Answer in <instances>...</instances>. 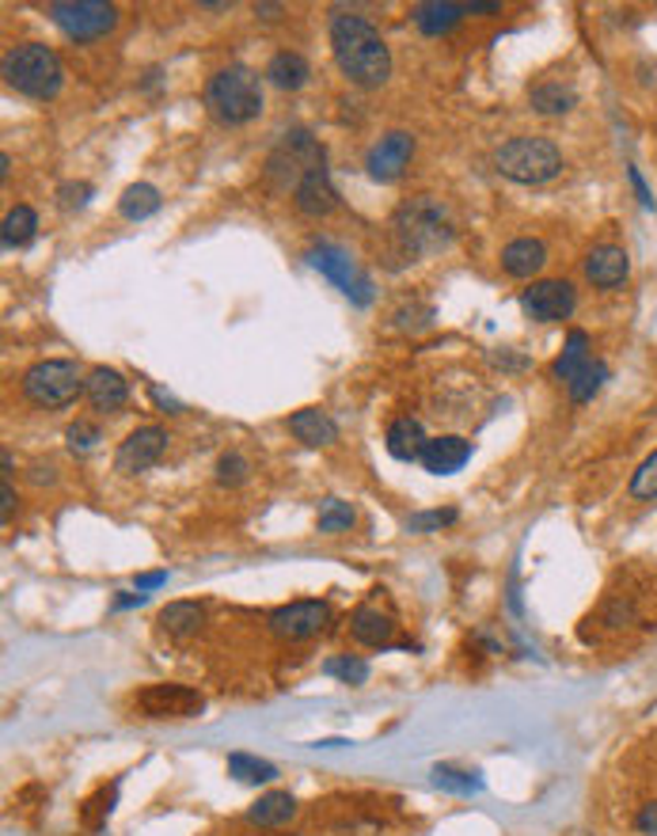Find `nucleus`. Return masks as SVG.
Wrapping results in <instances>:
<instances>
[{
    "label": "nucleus",
    "mask_w": 657,
    "mask_h": 836,
    "mask_svg": "<svg viewBox=\"0 0 657 836\" xmlns=\"http://www.w3.org/2000/svg\"><path fill=\"white\" fill-rule=\"evenodd\" d=\"M331 54H335L338 69L361 88H380L392 77V54L365 15L338 12L331 20Z\"/></svg>",
    "instance_id": "1"
},
{
    "label": "nucleus",
    "mask_w": 657,
    "mask_h": 836,
    "mask_svg": "<svg viewBox=\"0 0 657 836\" xmlns=\"http://www.w3.org/2000/svg\"><path fill=\"white\" fill-rule=\"evenodd\" d=\"M205 107L224 126H247L263 114V88L259 77L244 65H229L205 85Z\"/></svg>",
    "instance_id": "2"
},
{
    "label": "nucleus",
    "mask_w": 657,
    "mask_h": 836,
    "mask_svg": "<svg viewBox=\"0 0 657 836\" xmlns=\"http://www.w3.org/2000/svg\"><path fill=\"white\" fill-rule=\"evenodd\" d=\"M4 85L27 99H54L65 85L62 57L43 43H23L4 54Z\"/></svg>",
    "instance_id": "3"
},
{
    "label": "nucleus",
    "mask_w": 657,
    "mask_h": 836,
    "mask_svg": "<svg viewBox=\"0 0 657 836\" xmlns=\"http://www.w3.org/2000/svg\"><path fill=\"white\" fill-rule=\"evenodd\" d=\"M494 168L502 171L505 179H513V183L539 187V183H552L563 171V153L559 145L547 137H513L494 153Z\"/></svg>",
    "instance_id": "4"
},
{
    "label": "nucleus",
    "mask_w": 657,
    "mask_h": 836,
    "mask_svg": "<svg viewBox=\"0 0 657 836\" xmlns=\"http://www.w3.org/2000/svg\"><path fill=\"white\" fill-rule=\"evenodd\" d=\"M396 236L403 239V247L411 255H430L441 252V247L453 239V225H448L445 205L434 202V198H414L403 210L396 213Z\"/></svg>",
    "instance_id": "5"
},
{
    "label": "nucleus",
    "mask_w": 657,
    "mask_h": 836,
    "mask_svg": "<svg viewBox=\"0 0 657 836\" xmlns=\"http://www.w3.org/2000/svg\"><path fill=\"white\" fill-rule=\"evenodd\" d=\"M80 392H85L80 369L73 366V361H65V358L35 361V366L23 372V395H27L35 408H46V411L69 408Z\"/></svg>",
    "instance_id": "6"
},
{
    "label": "nucleus",
    "mask_w": 657,
    "mask_h": 836,
    "mask_svg": "<svg viewBox=\"0 0 657 836\" xmlns=\"http://www.w3.org/2000/svg\"><path fill=\"white\" fill-rule=\"evenodd\" d=\"M49 20L73 38V43H91L114 31L119 23V8L107 0H54L49 4Z\"/></svg>",
    "instance_id": "7"
},
{
    "label": "nucleus",
    "mask_w": 657,
    "mask_h": 836,
    "mask_svg": "<svg viewBox=\"0 0 657 836\" xmlns=\"http://www.w3.org/2000/svg\"><path fill=\"white\" fill-rule=\"evenodd\" d=\"M308 263H312L315 270H320L323 278H331L338 289H343L346 297H350L354 304H369L372 301V281L369 275H361V267L350 259V252H343L338 244H327V239H320V244L308 252Z\"/></svg>",
    "instance_id": "8"
},
{
    "label": "nucleus",
    "mask_w": 657,
    "mask_h": 836,
    "mask_svg": "<svg viewBox=\"0 0 657 836\" xmlns=\"http://www.w3.org/2000/svg\"><path fill=\"white\" fill-rule=\"evenodd\" d=\"M327 624H331L327 601H289L266 616V627H270L278 639H289V643L312 639V635L327 632Z\"/></svg>",
    "instance_id": "9"
},
{
    "label": "nucleus",
    "mask_w": 657,
    "mask_h": 836,
    "mask_svg": "<svg viewBox=\"0 0 657 836\" xmlns=\"http://www.w3.org/2000/svg\"><path fill=\"white\" fill-rule=\"evenodd\" d=\"M133 703L145 718H194L205 707L202 692L187 689V684H148Z\"/></svg>",
    "instance_id": "10"
},
{
    "label": "nucleus",
    "mask_w": 657,
    "mask_h": 836,
    "mask_svg": "<svg viewBox=\"0 0 657 836\" xmlns=\"http://www.w3.org/2000/svg\"><path fill=\"white\" fill-rule=\"evenodd\" d=\"M574 304H578V293H574L570 281H532V286L521 293V309L528 312L536 324H559V320H570Z\"/></svg>",
    "instance_id": "11"
},
{
    "label": "nucleus",
    "mask_w": 657,
    "mask_h": 836,
    "mask_svg": "<svg viewBox=\"0 0 657 836\" xmlns=\"http://www.w3.org/2000/svg\"><path fill=\"white\" fill-rule=\"evenodd\" d=\"M168 449V430L164 426H137L126 442L119 445V457H114V468L122 476H137V471L153 468L156 460Z\"/></svg>",
    "instance_id": "12"
},
{
    "label": "nucleus",
    "mask_w": 657,
    "mask_h": 836,
    "mask_svg": "<svg viewBox=\"0 0 657 836\" xmlns=\"http://www.w3.org/2000/svg\"><path fill=\"white\" fill-rule=\"evenodd\" d=\"M411 153H414V137L403 134V130H392V134H385L369 148L365 168H369V176L377 179V183H396L407 171V164H411Z\"/></svg>",
    "instance_id": "13"
},
{
    "label": "nucleus",
    "mask_w": 657,
    "mask_h": 836,
    "mask_svg": "<svg viewBox=\"0 0 657 836\" xmlns=\"http://www.w3.org/2000/svg\"><path fill=\"white\" fill-rule=\"evenodd\" d=\"M85 395H88L91 408L103 411V415H111V411L126 408V400H130V384H126V377H122L119 369H111V366H96V369L88 372V380H85Z\"/></svg>",
    "instance_id": "14"
},
{
    "label": "nucleus",
    "mask_w": 657,
    "mask_h": 836,
    "mask_svg": "<svg viewBox=\"0 0 657 836\" xmlns=\"http://www.w3.org/2000/svg\"><path fill=\"white\" fill-rule=\"evenodd\" d=\"M419 460H422V468L434 471V476H453V471H460L471 460V442L468 437H456V434L430 437Z\"/></svg>",
    "instance_id": "15"
},
{
    "label": "nucleus",
    "mask_w": 657,
    "mask_h": 836,
    "mask_svg": "<svg viewBox=\"0 0 657 836\" xmlns=\"http://www.w3.org/2000/svg\"><path fill=\"white\" fill-rule=\"evenodd\" d=\"M293 202H297V210L308 213V218H323V213L335 210L338 194H335V187H331L327 168L304 171V176L293 183Z\"/></svg>",
    "instance_id": "16"
},
{
    "label": "nucleus",
    "mask_w": 657,
    "mask_h": 836,
    "mask_svg": "<svg viewBox=\"0 0 657 836\" xmlns=\"http://www.w3.org/2000/svg\"><path fill=\"white\" fill-rule=\"evenodd\" d=\"M627 275H631V259H627V252H623V247L601 244V247H593V252H589V259H586V278L593 281L597 289H615V286H623V281H627Z\"/></svg>",
    "instance_id": "17"
},
{
    "label": "nucleus",
    "mask_w": 657,
    "mask_h": 836,
    "mask_svg": "<svg viewBox=\"0 0 657 836\" xmlns=\"http://www.w3.org/2000/svg\"><path fill=\"white\" fill-rule=\"evenodd\" d=\"M350 635L361 647H392L396 643V620L388 616V612L372 609V604H357V609L350 612Z\"/></svg>",
    "instance_id": "18"
},
{
    "label": "nucleus",
    "mask_w": 657,
    "mask_h": 836,
    "mask_svg": "<svg viewBox=\"0 0 657 836\" xmlns=\"http://www.w3.org/2000/svg\"><path fill=\"white\" fill-rule=\"evenodd\" d=\"M156 624H160V632L168 635V639L187 643V639H194V635L202 632L205 609L198 601H171V604H164V609H160Z\"/></svg>",
    "instance_id": "19"
},
{
    "label": "nucleus",
    "mask_w": 657,
    "mask_h": 836,
    "mask_svg": "<svg viewBox=\"0 0 657 836\" xmlns=\"http://www.w3.org/2000/svg\"><path fill=\"white\" fill-rule=\"evenodd\" d=\"M547 263V247L539 244V239L532 236H521V239H510V244L502 247V270L510 278H532L539 275Z\"/></svg>",
    "instance_id": "20"
},
{
    "label": "nucleus",
    "mask_w": 657,
    "mask_h": 836,
    "mask_svg": "<svg viewBox=\"0 0 657 836\" xmlns=\"http://www.w3.org/2000/svg\"><path fill=\"white\" fill-rule=\"evenodd\" d=\"M289 430H293V437L301 445H308V449H323V445H331L338 437L335 419L320 408H304L297 411V415H289Z\"/></svg>",
    "instance_id": "21"
},
{
    "label": "nucleus",
    "mask_w": 657,
    "mask_h": 836,
    "mask_svg": "<svg viewBox=\"0 0 657 836\" xmlns=\"http://www.w3.org/2000/svg\"><path fill=\"white\" fill-rule=\"evenodd\" d=\"M297 817V799L289 791H266L259 794L252 810H247V822L259 825V829H278V825H289Z\"/></svg>",
    "instance_id": "22"
},
{
    "label": "nucleus",
    "mask_w": 657,
    "mask_h": 836,
    "mask_svg": "<svg viewBox=\"0 0 657 836\" xmlns=\"http://www.w3.org/2000/svg\"><path fill=\"white\" fill-rule=\"evenodd\" d=\"M426 442L430 437L422 434V422L411 419V415L396 419L392 426H388V434H385V445H388V453H392L396 460H419L422 449H426Z\"/></svg>",
    "instance_id": "23"
},
{
    "label": "nucleus",
    "mask_w": 657,
    "mask_h": 836,
    "mask_svg": "<svg viewBox=\"0 0 657 836\" xmlns=\"http://www.w3.org/2000/svg\"><path fill=\"white\" fill-rule=\"evenodd\" d=\"M414 23H419L422 35L437 38V35H448L456 23L464 20V4H448V0H426V4H414Z\"/></svg>",
    "instance_id": "24"
},
{
    "label": "nucleus",
    "mask_w": 657,
    "mask_h": 836,
    "mask_svg": "<svg viewBox=\"0 0 657 836\" xmlns=\"http://www.w3.org/2000/svg\"><path fill=\"white\" fill-rule=\"evenodd\" d=\"M308 77H312V69H308V62L297 49H281V54H274L270 65H266V80H270L274 88H281V92L304 88Z\"/></svg>",
    "instance_id": "25"
},
{
    "label": "nucleus",
    "mask_w": 657,
    "mask_h": 836,
    "mask_svg": "<svg viewBox=\"0 0 657 836\" xmlns=\"http://www.w3.org/2000/svg\"><path fill=\"white\" fill-rule=\"evenodd\" d=\"M589 361H593V358H589V335H586V331L574 327L570 335H567V346H563V354L555 358L552 369H555V377L567 380V384H570V380L578 377V372L586 369Z\"/></svg>",
    "instance_id": "26"
},
{
    "label": "nucleus",
    "mask_w": 657,
    "mask_h": 836,
    "mask_svg": "<svg viewBox=\"0 0 657 836\" xmlns=\"http://www.w3.org/2000/svg\"><path fill=\"white\" fill-rule=\"evenodd\" d=\"M156 210H160V190H156L153 183H133L122 190L119 213L126 221H145V218H153Z\"/></svg>",
    "instance_id": "27"
},
{
    "label": "nucleus",
    "mask_w": 657,
    "mask_h": 836,
    "mask_svg": "<svg viewBox=\"0 0 657 836\" xmlns=\"http://www.w3.org/2000/svg\"><path fill=\"white\" fill-rule=\"evenodd\" d=\"M35 233H38V213L31 210V205H15V210L4 218V233H0V239H4V247L12 252V247H27L31 239H35Z\"/></svg>",
    "instance_id": "28"
},
{
    "label": "nucleus",
    "mask_w": 657,
    "mask_h": 836,
    "mask_svg": "<svg viewBox=\"0 0 657 836\" xmlns=\"http://www.w3.org/2000/svg\"><path fill=\"white\" fill-rule=\"evenodd\" d=\"M578 103L570 85H559V80H547V85H536L532 88V107L539 114H567L570 107Z\"/></svg>",
    "instance_id": "29"
},
{
    "label": "nucleus",
    "mask_w": 657,
    "mask_h": 836,
    "mask_svg": "<svg viewBox=\"0 0 657 836\" xmlns=\"http://www.w3.org/2000/svg\"><path fill=\"white\" fill-rule=\"evenodd\" d=\"M229 776L232 780H240V783H270L274 776H278V768L270 765V760H263V757H252V753H232L229 757Z\"/></svg>",
    "instance_id": "30"
},
{
    "label": "nucleus",
    "mask_w": 657,
    "mask_h": 836,
    "mask_svg": "<svg viewBox=\"0 0 657 836\" xmlns=\"http://www.w3.org/2000/svg\"><path fill=\"white\" fill-rule=\"evenodd\" d=\"M114 799H119V783H111V788H99V791L85 802V806H80V822H85L91 833H103L107 822H111Z\"/></svg>",
    "instance_id": "31"
},
{
    "label": "nucleus",
    "mask_w": 657,
    "mask_h": 836,
    "mask_svg": "<svg viewBox=\"0 0 657 836\" xmlns=\"http://www.w3.org/2000/svg\"><path fill=\"white\" fill-rule=\"evenodd\" d=\"M434 783L448 794H479L482 791L479 772H468V768H456V765H437Z\"/></svg>",
    "instance_id": "32"
},
{
    "label": "nucleus",
    "mask_w": 657,
    "mask_h": 836,
    "mask_svg": "<svg viewBox=\"0 0 657 836\" xmlns=\"http://www.w3.org/2000/svg\"><path fill=\"white\" fill-rule=\"evenodd\" d=\"M604 380H609V366L593 358V361H589V366L581 369L578 377H574L570 384H567V388H570V400H574V403H589V400H593V395L604 388Z\"/></svg>",
    "instance_id": "33"
},
{
    "label": "nucleus",
    "mask_w": 657,
    "mask_h": 836,
    "mask_svg": "<svg viewBox=\"0 0 657 836\" xmlns=\"http://www.w3.org/2000/svg\"><path fill=\"white\" fill-rule=\"evenodd\" d=\"M323 673L335 677L343 684H365L369 681V661L354 658V654H335V658L323 661Z\"/></svg>",
    "instance_id": "34"
},
{
    "label": "nucleus",
    "mask_w": 657,
    "mask_h": 836,
    "mask_svg": "<svg viewBox=\"0 0 657 836\" xmlns=\"http://www.w3.org/2000/svg\"><path fill=\"white\" fill-rule=\"evenodd\" d=\"M354 521H357V513L350 510V502H343V499H327L320 506V533H327V536L350 533Z\"/></svg>",
    "instance_id": "35"
},
{
    "label": "nucleus",
    "mask_w": 657,
    "mask_h": 836,
    "mask_svg": "<svg viewBox=\"0 0 657 836\" xmlns=\"http://www.w3.org/2000/svg\"><path fill=\"white\" fill-rule=\"evenodd\" d=\"M631 499H638V502L657 499V449L635 468V476H631Z\"/></svg>",
    "instance_id": "36"
},
{
    "label": "nucleus",
    "mask_w": 657,
    "mask_h": 836,
    "mask_svg": "<svg viewBox=\"0 0 657 836\" xmlns=\"http://www.w3.org/2000/svg\"><path fill=\"white\" fill-rule=\"evenodd\" d=\"M247 476H252V465H247L244 453H224V457L218 460V483L221 487H240Z\"/></svg>",
    "instance_id": "37"
},
{
    "label": "nucleus",
    "mask_w": 657,
    "mask_h": 836,
    "mask_svg": "<svg viewBox=\"0 0 657 836\" xmlns=\"http://www.w3.org/2000/svg\"><path fill=\"white\" fill-rule=\"evenodd\" d=\"M456 517H460V513H456V510H426V513H411V517H407V528H411V533H437V528L453 525Z\"/></svg>",
    "instance_id": "38"
},
{
    "label": "nucleus",
    "mask_w": 657,
    "mask_h": 836,
    "mask_svg": "<svg viewBox=\"0 0 657 836\" xmlns=\"http://www.w3.org/2000/svg\"><path fill=\"white\" fill-rule=\"evenodd\" d=\"M65 437H69V449H73V453H91V449L99 445V437H103V434H99V426H91V422L80 419V422H73L69 434H65Z\"/></svg>",
    "instance_id": "39"
},
{
    "label": "nucleus",
    "mask_w": 657,
    "mask_h": 836,
    "mask_svg": "<svg viewBox=\"0 0 657 836\" xmlns=\"http://www.w3.org/2000/svg\"><path fill=\"white\" fill-rule=\"evenodd\" d=\"M635 829L643 836H657V799L646 802V806L635 814Z\"/></svg>",
    "instance_id": "40"
},
{
    "label": "nucleus",
    "mask_w": 657,
    "mask_h": 836,
    "mask_svg": "<svg viewBox=\"0 0 657 836\" xmlns=\"http://www.w3.org/2000/svg\"><path fill=\"white\" fill-rule=\"evenodd\" d=\"M91 198V187L88 183H65L62 187V205L65 210H73V205H85Z\"/></svg>",
    "instance_id": "41"
},
{
    "label": "nucleus",
    "mask_w": 657,
    "mask_h": 836,
    "mask_svg": "<svg viewBox=\"0 0 657 836\" xmlns=\"http://www.w3.org/2000/svg\"><path fill=\"white\" fill-rule=\"evenodd\" d=\"M133 586H137V593L160 590V586H168V570H148V575H137L133 578Z\"/></svg>",
    "instance_id": "42"
},
{
    "label": "nucleus",
    "mask_w": 657,
    "mask_h": 836,
    "mask_svg": "<svg viewBox=\"0 0 657 836\" xmlns=\"http://www.w3.org/2000/svg\"><path fill=\"white\" fill-rule=\"evenodd\" d=\"M627 179H631V187H635L638 202H643V205H646V210H654V194H650V187H646L643 171H638V168H627Z\"/></svg>",
    "instance_id": "43"
},
{
    "label": "nucleus",
    "mask_w": 657,
    "mask_h": 836,
    "mask_svg": "<svg viewBox=\"0 0 657 836\" xmlns=\"http://www.w3.org/2000/svg\"><path fill=\"white\" fill-rule=\"evenodd\" d=\"M0 499H4V506H0V517L12 521V510H15V494H12V483L4 479V487H0Z\"/></svg>",
    "instance_id": "44"
},
{
    "label": "nucleus",
    "mask_w": 657,
    "mask_h": 836,
    "mask_svg": "<svg viewBox=\"0 0 657 836\" xmlns=\"http://www.w3.org/2000/svg\"><path fill=\"white\" fill-rule=\"evenodd\" d=\"M148 601V593H126L122 590L119 598H114V609H133V604H145Z\"/></svg>",
    "instance_id": "45"
},
{
    "label": "nucleus",
    "mask_w": 657,
    "mask_h": 836,
    "mask_svg": "<svg viewBox=\"0 0 657 836\" xmlns=\"http://www.w3.org/2000/svg\"><path fill=\"white\" fill-rule=\"evenodd\" d=\"M153 400L160 403V408H168V415H179V411H182V408H179V400H171V395H168V392H160V388H153Z\"/></svg>",
    "instance_id": "46"
},
{
    "label": "nucleus",
    "mask_w": 657,
    "mask_h": 836,
    "mask_svg": "<svg viewBox=\"0 0 657 836\" xmlns=\"http://www.w3.org/2000/svg\"><path fill=\"white\" fill-rule=\"evenodd\" d=\"M498 8H502L498 0H471V4H464V12L476 15V12H498Z\"/></svg>",
    "instance_id": "47"
},
{
    "label": "nucleus",
    "mask_w": 657,
    "mask_h": 836,
    "mask_svg": "<svg viewBox=\"0 0 657 836\" xmlns=\"http://www.w3.org/2000/svg\"><path fill=\"white\" fill-rule=\"evenodd\" d=\"M255 12H263L266 20H274V15H278V4H255Z\"/></svg>",
    "instance_id": "48"
},
{
    "label": "nucleus",
    "mask_w": 657,
    "mask_h": 836,
    "mask_svg": "<svg viewBox=\"0 0 657 836\" xmlns=\"http://www.w3.org/2000/svg\"><path fill=\"white\" fill-rule=\"evenodd\" d=\"M8 168H12V156H0V179H8Z\"/></svg>",
    "instance_id": "49"
}]
</instances>
